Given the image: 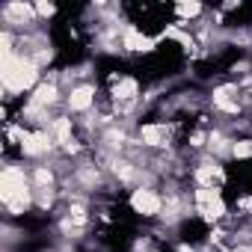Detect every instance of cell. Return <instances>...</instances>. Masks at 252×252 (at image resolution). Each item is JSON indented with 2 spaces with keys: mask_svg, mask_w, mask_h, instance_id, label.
Masks as SVG:
<instances>
[{
  "mask_svg": "<svg viewBox=\"0 0 252 252\" xmlns=\"http://www.w3.org/2000/svg\"><path fill=\"white\" fill-rule=\"evenodd\" d=\"M0 77H3V86L9 92H24V89H30L39 80V68L30 60L12 54V57L0 60Z\"/></svg>",
  "mask_w": 252,
  "mask_h": 252,
  "instance_id": "1",
  "label": "cell"
},
{
  "mask_svg": "<svg viewBox=\"0 0 252 252\" xmlns=\"http://www.w3.org/2000/svg\"><path fill=\"white\" fill-rule=\"evenodd\" d=\"M0 199L12 214H24V208L30 205V190H27V178L18 166H9L0 175Z\"/></svg>",
  "mask_w": 252,
  "mask_h": 252,
  "instance_id": "2",
  "label": "cell"
},
{
  "mask_svg": "<svg viewBox=\"0 0 252 252\" xmlns=\"http://www.w3.org/2000/svg\"><path fill=\"white\" fill-rule=\"evenodd\" d=\"M196 208H199V214H205V217H211V220H217V217L225 214V205H222V199H220V190H214V187L196 190Z\"/></svg>",
  "mask_w": 252,
  "mask_h": 252,
  "instance_id": "3",
  "label": "cell"
},
{
  "mask_svg": "<svg viewBox=\"0 0 252 252\" xmlns=\"http://www.w3.org/2000/svg\"><path fill=\"white\" fill-rule=\"evenodd\" d=\"M131 208H134L137 214H143V217H155V214L160 211V196H158L155 190H149V187H140V190H134V196H131Z\"/></svg>",
  "mask_w": 252,
  "mask_h": 252,
  "instance_id": "4",
  "label": "cell"
},
{
  "mask_svg": "<svg viewBox=\"0 0 252 252\" xmlns=\"http://www.w3.org/2000/svg\"><path fill=\"white\" fill-rule=\"evenodd\" d=\"M21 149H24V155L39 158V155H45V152L51 149V140H48V134H42V131L24 134V137H21Z\"/></svg>",
  "mask_w": 252,
  "mask_h": 252,
  "instance_id": "5",
  "label": "cell"
},
{
  "mask_svg": "<svg viewBox=\"0 0 252 252\" xmlns=\"http://www.w3.org/2000/svg\"><path fill=\"white\" fill-rule=\"evenodd\" d=\"M92 101H95V89H92V86H77V89H71V95H68V107H71V110H89Z\"/></svg>",
  "mask_w": 252,
  "mask_h": 252,
  "instance_id": "6",
  "label": "cell"
},
{
  "mask_svg": "<svg viewBox=\"0 0 252 252\" xmlns=\"http://www.w3.org/2000/svg\"><path fill=\"white\" fill-rule=\"evenodd\" d=\"M140 140L146 146H163L166 143V128L163 125H146V128L140 131Z\"/></svg>",
  "mask_w": 252,
  "mask_h": 252,
  "instance_id": "7",
  "label": "cell"
},
{
  "mask_svg": "<svg viewBox=\"0 0 252 252\" xmlns=\"http://www.w3.org/2000/svg\"><path fill=\"white\" fill-rule=\"evenodd\" d=\"M125 48L128 51H152L155 48V42L149 39V36H143V33H137L134 27L125 33Z\"/></svg>",
  "mask_w": 252,
  "mask_h": 252,
  "instance_id": "8",
  "label": "cell"
},
{
  "mask_svg": "<svg viewBox=\"0 0 252 252\" xmlns=\"http://www.w3.org/2000/svg\"><path fill=\"white\" fill-rule=\"evenodd\" d=\"M57 101V86L54 83H42L36 86V95H33V107H48Z\"/></svg>",
  "mask_w": 252,
  "mask_h": 252,
  "instance_id": "9",
  "label": "cell"
},
{
  "mask_svg": "<svg viewBox=\"0 0 252 252\" xmlns=\"http://www.w3.org/2000/svg\"><path fill=\"white\" fill-rule=\"evenodd\" d=\"M231 92H234V86H222V89L214 92V104H217L220 110H225V113H237V101L228 98Z\"/></svg>",
  "mask_w": 252,
  "mask_h": 252,
  "instance_id": "10",
  "label": "cell"
},
{
  "mask_svg": "<svg viewBox=\"0 0 252 252\" xmlns=\"http://www.w3.org/2000/svg\"><path fill=\"white\" fill-rule=\"evenodd\" d=\"M54 137H57V143H63V146L71 143V119H57V122H54Z\"/></svg>",
  "mask_w": 252,
  "mask_h": 252,
  "instance_id": "11",
  "label": "cell"
},
{
  "mask_svg": "<svg viewBox=\"0 0 252 252\" xmlns=\"http://www.w3.org/2000/svg\"><path fill=\"white\" fill-rule=\"evenodd\" d=\"M113 95H116L119 101H131V98L137 95V80H119L116 89H113Z\"/></svg>",
  "mask_w": 252,
  "mask_h": 252,
  "instance_id": "12",
  "label": "cell"
},
{
  "mask_svg": "<svg viewBox=\"0 0 252 252\" xmlns=\"http://www.w3.org/2000/svg\"><path fill=\"white\" fill-rule=\"evenodd\" d=\"M12 15H15V18H21V24H24L27 18H33V9H30V6H24V3H9V6H6V18H12Z\"/></svg>",
  "mask_w": 252,
  "mask_h": 252,
  "instance_id": "13",
  "label": "cell"
},
{
  "mask_svg": "<svg viewBox=\"0 0 252 252\" xmlns=\"http://www.w3.org/2000/svg\"><path fill=\"white\" fill-rule=\"evenodd\" d=\"M199 12H202L199 3H178V15H181V18H196Z\"/></svg>",
  "mask_w": 252,
  "mask_h": 252,
  "instance_id": "14",
  "label": "cell"
},
{
  "mask_svg": "<svg viewBox=\"0 0 252 252\" xmlns=\"http://www.w3.org/2000/svg\"><path fill=\"white\" fill-rule=\"evenodd\" d=\"M234 158H252V140H240L234 149H231Z\"/></svg>",
  "mask_w": 252,
  "mask_h": 252,
  "instance_id": "15",
  "label": "cell"
},
{
  "mask_svg": "<svg viewBox=\"0 0 252 252\" xmlns=\"http://www.w3.org/2000/svg\"><path fill=\"white\" fill-rule=\"evenodd\" d=\"M51 181H54L51 169H36V184H39V187H45V184H51Z\"/></svg>",
  "mask_w": 252,
  "mask_h": 252,
  "instance_id": "16",
  "label": "cell"
},
{
  "mask_svg": "<svg viewBox=\"0 0 252 252\" xmlns=\"http://www.w3.org/2000/svg\"><path fill=\"white\" fill-rule=\"evenodd\" d=\"M116 175H122V178H134V169H131L128 163H116Z\"/></svg>",
  "mask_w": 252,
  "mask_h": 252,
  "instance_id": "17",
  "label": "cell"
},
{
  "mask_svg": "<svg viewBox=\"0 0 252 252\" xmlns=\"http://www.w3.org/2000/svg\"><path fill=\"white\" fill-rule=\"evenodd\" d=\"M36 12H39V15H54V6H51V3H39Z\"/></svg>",
  "mask_w": 252,
  "mask_h": 252,
  "instance_id": "18",
  "label": "cell"
},
{
  "mask_svg": "<svg viewBox=\"0 0 252 252\" xmlns=\"http://www.w3.org/2000/svg\"><path fill=\"white\" fill-rule=\"evenodd\" d=\"M234 252H249V249H246V246H240V249H234Z\"/></svg>",
  "mask_w": 252,
  "mask_h": 252,
  "instance_id": "19",
  "label": "cell"
}]
</instances>
